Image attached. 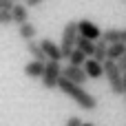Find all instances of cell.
Instances as JSON below:
<instances>
[{"mask_svg":"<svg viewBox=\"0 0 126 126\" xmlns=\"http://www.w3.org/2000/svg\"><path fill=\"white\" fill-rule=\"evenodd\" d=\"M102 38L109 44H115V42H124L126 44V27H122V29H106L102 33Z\"/></svg>","mask_w":126,"mask_h":126,"instance_id":"8fae6325","label":"cell"},{"mask_svg":"<svg viewBox=\"0 0 126 126\" xmlns=\"http://www.w3.org/2000/svg\"><path fill=\"white\" fill-rule=\"evenodd\" d=\"M117 64H120V69H122V71L126 73V55L122 58V60H120V62H117Z\"/></svg>","mask_w":126,"mask_h":126,"instance_id":"7402d4cb","label":"cell"},{"mask_svg":"<svg viewBox=\"0 0 126 126\" xmlns=\"http://www.w3.org/2000/svg\"><path fill=\"white\" fill-rule=\"evenodd\" d=\"M86 60H89V55H86L84 51H80L78 47H75V51L69 55V64H75V66H84Z\"/></svg>","mask_w":126,"mask_h":126,"instance_id":"e0dca14e","label":"cell"},{"mask_svg":"<svg viewBox=\"0 0 126 126\" xmlns=\"http://www.w3.org/2000/svg\"><path fill=\"white\" fill-rule=\"evenodd\" d=\"M18 35H20L24 42L35 40V35H38V27H35L33 22H24L22 27H18Z\"/></svg>","mask_w":126,"mask_h":126,"instance_id":"4fadbf2b","label":"cell"},{"mask_svg":"<svg viewBox=\"0 0 126 126\" xmlns=\"http://www.w3.org/2000/svg\"><path fill=\"white\" fill-rule=\"evenodd\" d=\"M124 84H126V73H124Z\"/></svg>","mask_w":126,"mask_h":126,"instance_id":"cb8c5ba5","label":"cell"},{"mask_svg":"<svg viewBox=\"0 0 126 126\" xmlns=\"http://www.w3.org/2000/svg\"><path fill=\"white\" fill-rule=\"evenodd\" d=\"M13 4L16 2H11V0H0V11H11Z\"/></svg>","mask_w":126,"mask_h":126,"instance_id":"ffe728a7","label":"cell"},{"mask_svg":"<svg viewBox=\"0 0 126 126\" xmlns=\"http://www.w3.org/2000/svg\"><path fill=\"white\" fill-rule=\"evenodd\" d=\"M24 44H27V51H29V55H31L33 60L49 62V60H47V55H44V51H42V47H40V42H35V40H29V42H24Z\"/></svg>","mask_w":126,"mask_h":126,"instance_id":"5bb4252c","label":"cell"},{"mask_svg":"<svg viewBox=\"0 0 126 126\" xmlns=\"http://www.w3.org/2000/svg\"><path fill=\"white\" fill-rule=\"evenodd\" d=\"M0 24H13L11 11H0Z\"/></svg>","mask_w":126,"mask_h":126,"instance_id":"ac0fdd59","label":"cell"},{"mask_svg":"<svg viewBox=\"0 0 126 126\" xmlns=\"http://www.w3.org/2000/svg\"><path fill=\"white\" fill-rule=\"evenodd\" d=\"M40 47H42L47 60H55V62H60V60L64 58V55H62V47L55 44L51 38H42V40H40Z\"/></svg>","mask_w":126,"mask_h":126,"instance_id":"8992f818","label":"cell"},{"mask_svg":"<svg viewBox=\"0 0 126 126\" xmlns=\"http://www.w3.org/2000/svg\"><path fill=\"white\" fill-rule=\"evenodd\" d=\"M78 38H80V29H78V22L75 20H71V22H66L64 24V29H62V40H60V47H62V55L69 60V55L75 51V47H78Z\"/></svg>","mask_w":126,"mask_h":126,"instance_id":"3957f363","label":"cell"},{"mask_svg":"<svg viewBox=\"0 0 126 126\" xmlns=\"http://www.w3.org/2000/svg\"><path fill=\"white\" fill-rule=\"evenodd\" d=\"M58 89H60L64 95H69L80 109H86V111H95V109H97V97H95L93 93H89L82 84H75V82H71V80H66V78L62 75Z\"/></svg>","mask_w":126,"mask_h":126,"instance_id":"6da1fadb","label":"cell"},{"mask_svg":"<svg viewBox=\"0 0 126 126\" xmlns=\"http://www.w3.org/2000/svg\"><path fill=\"white\" fill-rule=\"evenodd\" d=\"M84 126H95V124H84Z\"/></svg>","mask_w":126,"mask_h":126,"instance_id":"603a6c76","label":"cell"},{"mask_svg":"<svg viewBox=\"0 0 126 126\" xmlns=\"http://www.w3.org/2000/svg\"><path fill=\"white\" fill-rule=\"evenodd\" d=\"M64 126H84V122H82V120H80L78 115H71V117H69V120L64 122Z\"/></svg>","mask_w":126,"mask_h":126,"instance_id":"d6986e66","label":"cell"},{"mask_svg":"<svg viewBox=\"0 0 126 126\" xmlns=\"http://www.w3.org/2000/svg\"><path fill=\"white\" fill-rule=\"evenodd\" d=\"M109 47H111V44H109L104 38H100V40L95 42V53H93V58H95L97 62L104 64V62L109 60Z\"/></svg>","mask_w":126,"mask_h":126,"instance_id":"7c38bea8","label":"cell"},{"mask_svg":"<svg viewBox=\"0 0 126 126\" xmlns=\"http://www.w3.org/2000/svg\"><path fill=\"white\" fill-rule=\"evenodd\" d=\"M11 16H13V24L22 27L24 22H29V7L22 4V2H16L13 9H11Z\"/></svg>","mask_w":126,"mask_h":126,"instance_id":"9c48e42d","label":"cell"},{"mask_svg":"<svg viewBox=\"0 0 126 126\" xmlns=\"http://www.w3.org/2000/svg\"><path fill=\"white\" fill-rule=\"evenodd\" d=\"M27 2V7H38V4H42L44 0H24Z\"/></svg>","mask_w":126,"mask_h":126,"instance_id":"44dd1931","label":"cell"},{"mask_svg":"<svg viewBox=\"0 0 126 126\" xmlns=\"http://www.w3.org/2000/svg\"><path fill=\"white\" fill-rule=\"evenodd\" d=\"M62 73H64V69L60 66V62H55V60H49L47 62V69H44V75H42V86L47 89V91H51V89H58V84H60V80H62Z\"/></svg>","mask_w":126,"mask_h":126,"instance_id":"277c9868","label":"cell"},{"mask_svg":"<svg viewBox=\"0 0 126 126\" xmlns=\"http://www.w3.org/2000/svg\"><path fill=\"white\" fill-rule=\"evenodd\" d=\"M78 49L84 51L89 58H93V53H95V42L89 40V38H82V35H80V38H78Z\"/></svg>","mask_w":126,"mask_h":126,"instance_id":"2e32d148","label":"cell"},{"mask_svg":"<svg viewBox=\"0 0 126 126\" xmlns=\"http://www.w3.org/2000/svg\"><path fill=\"white\" fill-rule=\"evenodd\" d=\"M62 75H64L66 80L75 82V84H84V82L89 80V73H86V69H84V66H75V64H66Z\"/></svg>","mask_w":126,"mask_h":126,"instance_id":"52a82bcc","label":"cell"},{"mask_svg":"<svg viewBox=\"0 0 126 126\" xmlns=\"http://www.w3.org/2000/svg\"><path fill=\"white\" fill-rule=\"evenodd\" d=\"M44 69H47V62H42V60H31V62L24 64V75L31 78V80H42Z\"/></svg>","mask_w":126,"mask_h":126,"instance_id":"ba28073f","label":"cell"},{"mask_svg":"<svg viewBox=\"0 0 126 126\" xmlns=\"http://www.w3.org/2000/svg\"><path fill=\"white\" fill-rule=\"evenodd\" d=\"M84 69H86V73H89V80H100V78L104 75V64L97 62L95 58H89L86 64H84Z\"/></svg>","mask_w":126,"mask_h":126,"instance_id":"30bf717a","label":"cell"},{"mask_svg":"<svg viewBox=\"0 0 126 126\" xmlns=\"http://www.w3.org/2000/svg\"><path fill=\"white\" fill-rule=\"evenodd\" d=\"M78 29H80V35L82 38H89V40H93V42H97L100 38H102V29L93 22V20H78Z\"/></svg>","mask_w":126,"mask_h":126,"instance_id":"5b68a950","label":"cell"},{"mask_svg":"<svg viewBox=\"0 0 126 126\" xmlns=\"http://www.w3.org/2000/svg\"><path fill=\"white\" fill-rule=\"evenodd\" d=\"M124 55H126V44H124V42H115V44L109 47V60L120 62Z\"/></svg>","mask_w":126,"mask_h":126,"instance_id":"9a60e30c","label":"cell"},{"mask_svg":"<svg viewBox=\"0 0 126 126\" xmlns=\"http://www.w3.org/2000/svg\"><path fill=\"white\" fill-rule=\"evenodd\" d=\"M11 2H13V0H11Z\"/></svg>","mask_w":126,"mask_h":126,"instance_id":"d4e9b609","label":"cell"},{"mask_svg":"<svg viewBox=\"0 0 126 126\" xmlns=\"http://www.w3.org/2000/svg\"><path fill=\"white\" fill-rule=\"evenodd\" d=\"M104 78H106V82H109L111 93H115V95L126 93L124 71L120 69V64H117V62H113V60H106V62H104Z\"/></svg>","mask_w":126,"mask_h":126,"instance_id":"7a4b0ae2","label":"cell"}]
</instances>
